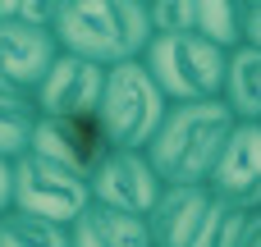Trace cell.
<instances>
[{"mask_svg":"<svg viewBox=\"0 0 261 247\" xmlns=\"http://www.w3.org/2000/svg\"><path fill=\"white\" fill-rule=\"evenodd\" d=\"M87 206H92V183L83 174H73L55 160H41L32 151L14 160V211L69 229Z\"/></svg>","mask_w":261,"mask_h":247,"instance_id":"5b68a950","label":"cell"},{"mask_svg":"<svg viewBox=\"0 0 261 247\" xmlns=\"http://www.w3.org/2000/svg\"><path fill=\"white\" fill-rule=\"evenodd\" d=\"M243 247H261V211L252 215V229H248V243Z\"/></svg>","mask_w":261,"mask_h":247,"instance_id":"44dd1931","label":"cell"},{"mask_svg":"<svg viewBox=\"0 0 261 247\" xmlns=\"http://www.w3.org/2000/svg\"><path fill=\"white\" fill-rule=\"evenodd\" d=\"M14 211V160H0V220Z\"/></svg>","mask_w":261,"mask_h":247,"instance_id":"d6986e66","label":"cell"},{"mask_svg":"<svg viewBox=\"0 0 261 247\" xmlns=\"http://www.w3.org/2000/svg\"><path fill=\"white\" fill-rule=\"evenodd\" d=\"M220 101L234 110L239 124H261V50L248 41L229 55V69H225V92Z\"/></svg>","mask_w":261,"mask_h":247,"instance_id":"4fadbf2b","label":"cell"},{"mask_svg":"<svg viewBox=\"0 0 261 247\" xmlns=\"http://www.w3.org/2000/svg\"><path fill=\"white\" fill-rule=\"evenodd\" d=\"M55 41L69 55H83L101 69L142 60L147 46L156 41L151 14L138 0H64Z\"/></svg>","mask_w":261,"mask_h":247,"instance_id":"7a4b0ae2","label":"cell"},{"mask_svg":"<svg viewBox=\"0 0 261 247\" xmlns=\"http://www.w3.org/2000/svg\"><path fill=\"white\" fill-rule=\"evenodd\" d=\"M211 197L229 202L239 211H261V124H239L229 147L220 151L211 170Z\"/></svg>","mask_w":261,"mask_h":247,"instance_id":"30bf717a","label":"cell"},{"mask_svg":"<svg viewBox=\"0 0 261 247\" xmlns=\"http://www.w3.org/2000/svg\"><path fill=\"white\" fill-rule=\"evenodd\" d=\"M197 37L234 55L239 46H248V9L234 0H197Z\"/></svg>","mask_w":261,"mask_h":247,"instance_id":"5bb4252c","label":"cell"},{"mask_svg":"<svg viewBox=\"0 0 261 247\" xmlns=\"http://www.w3.org/2000/svg\"><path fill=\"white\" fill-rule=\"evenodd\" d=\"M28 151L41 156V160L64 165V170H73L83 179H92L115 147H110V138H106V128H101L96 115H69V119L37 115V128H32V147Z\"/></svg>","mask_w":261,"mask_h":247,"instance_id":"8992f818","label":"cell"},{"mask_svg":"<svg viewBox=\"0 0 261 247\" xmlns=\"http://www.w3.org/2000/svg\"><path fill=\"white\" fill-rule=\"evenodd\" d=\"M248 41L261 50V5H248Z\"/></svg>","mask_w":261,"mask_h":247,"instance_id":"ffe728a7","label":"cell"},{"mask_svg":"<svg viewBox=\"0 0 261 247\" xmlns=\"http://www.w3.org/2000/svg\"><path fill=\"white\" fill-rule=\"evenodd\" d=\"M106 73L110 69H101L92 60H83V55L60 50V60L50 64V73L32 92L37 115H60V119H69V115H96L101 96H106Z\"/></svg>","mask_w":261,"mask_h":247,"instance_id":"ba28073f","label":"cell"},{"mask_svg":"<svg viewBox=\"0 0 261 247\" xmlns=\"http://www.w3.org/2000/svg\"><path fill=\"white\" fill-rule=\"evenodd\" d=\"M0 247H73V238H69L64 225H50V220L9 211L0 220Z\"/></svg>","mask_w":261,"mask_h":247,"instance_id":"2e32d148","label":"cell"},{"mask_svg":"<svg viewBox=\"0 0 261 247\" xmlns=\"http://www.w3.org/2000/svg\"><path fill=\"white\" fill-rule=\"evenodd\" d=\"M248 229H252V211H239L229 202H211L206 225H202V234H197L193 247H243Z\"/></svg>","mask_w":261,"mask_h":247,"instance_id":"e0dca14e","label":"cell"},{"mask_svg":"<svg viewBox=\"0 0 261 247\" xmlns=\"http://www.w3.org/2000/svg\"><path fill=\"white\" fill-rule=\"evenodd\" d=\"M165 115H170V96L156 87V78L147 73L142 60L115 64L106 73V96H101L96 119L115 151H147L151 138L161 133Z\"/></svg>","mask_w":261,"mask_h":247,"instance_id":"3957f363","label":"cell"},{"mask_svg":"<svg viewBox=\"0 0 261 247\" xmlns=\"http://www.w3.org/2000/svg\"><path fill=\"white\" fill-rule=\"evenodd\" d=\"M60 60V41L46 28H28L18 18L0 23V92L32 96L50 64Z\"/></svg>","mask_w":261,"mask_h":247,"instance_id":"9c48e42d","label":"cell"},{"mask_svg":"<svg viewBox=\"0 0 261 247\" xmlns=\"http://www.w3.org/2000/svg\"><path fill=\"white\" fill-rule=\"evenodd\" d=\"M73 247H151V229L138 215H119L110 206H87L73 225H69Z\"/></svg>","mask_w":261,"mask_h":247,"instance_id":"7c38bea8","label":"cell"},{"mask_svg":"<svg viewBox=\"0 0 261 247\" xmlns=\"http://www.w3.org/2000/svg\"><path fill=\"white\" fill-rule=\"evenodd\" d=\"M142 64L156 78V87L170 96V105H193V101H220L229 55L206 37L184 32V37H156Z\"/></svg>","mask_w":261,"mask_h":247,"instance_id":"277c9868","label":"cell"},{"mask_svg":"<svg viewBox=\"0 0 261 247\" xmlns=\"http://www.w3.org/2000/svg\"><path fill=\"white\" fill-rule=\"evenodd\" d=\"M32 128H37V105H32V96L0 92V160L28 156Z\"/></svg>","mask_w":261,"mask_h":247,"instance_id":"9a60e30c","label":"cell"},{"mask_svg":"<svg viewBox=\"0 0 261 247\" xmlns=\"http://www.w3.org/2000/svg\"><path fill=\"white\" fill-rule=\"evenodd\" d=\"M87 183H92L96 206H110L119 215H138V220H147L165 193V179L156 174L147 151H110Z\"/></svg>","mask_w":261,"mask_h":247,"instance_id":"52a82bcc","label":"cell"},{"mask_svg":"<svg viewBox=\"0 0 261 247\" xmlns=\"http://www.w3.org/2000/svg\"><path fill=\"white\" fill-rule=\"evenodd\" d=\"M147 14H151V32L156 37L197 32V0H156V5H147Z\"/></svg>","mask_w":261,"mask_h":247,"instance_id":"ac0fdd59","label":"cell"},{"mask_svg":"<svg viewBox=\"0 0 261 247\" xmlns=\"http://www.w3.org/2000/svg\"><path fill=\"white\" fill-rule=\"evenodd\" d=\"M211 188L206 183H179V188H165L156 211L147 215V229H151V247H193L202 225H206V211H211Z\"/></svg>","mask_w":261,"mask_h":247,"instance_id":"8fae6325","label":"cell"},{"mask_svg":"<svg viewBox=\"0 0 261 247\" xmlns=\"http://www.w3.org/2000/svg\"><path fill=\"white\" fill-rule=\"evenodd\" d=\"M239 119L225 101H193V105H170L161 133L151 138L147 156L156 165V174L165 179V188L179 183H211V170L220 160V151L229 147Z\"/></svg>","mask_w":261,"mask_h":247,"instance_id":"6da1fadb","label":"cell"}]
</instances>
